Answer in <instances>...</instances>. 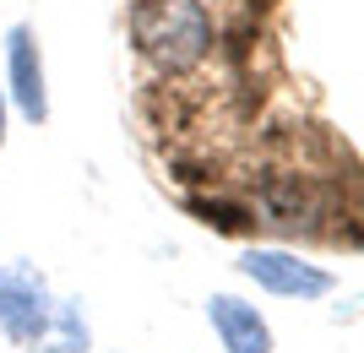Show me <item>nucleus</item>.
I'll return each instance as SVG.
<instances>
[{"mask_svg": "<svg viewBox=\"0 0 364 353\" xmlns=\"http://www.w3.org/2000/svg\"><path fill=\"white\" fill-rule=\"evenodd\" d=\"M0 147H6V92H0Z\"/></svg>", "mask_w": 364, "mask_h": 353, "instance_id": "6e6552de", "label": "nucleus"}, {"mask_svg": "<svg viewBox=\"0 0 364 353\" xmlns=\"http://www.w3.org/2000/svg\"><path fill=\"white\" fill-rule=\"evenodd\" d=\"M191 212H196L207 229H218V234H240V229H250V212H245V207H228V201L191 196Z\"/></svg>", "mask_w": 364, "mask_h": 353, "instance_id": "0eeeda50", "label": "nucleus"}, {"mask_svg": "<svg viewBox=\"0 0 364 353\" xmlns=\"http://www.w3.org/2000/svg\"><path fill=\"white\" fill-rule=\"evenodd\" d=\"M240 277L245 283H256L261 293H272V299H326L337 288V277L326 266L304 261L299 250H283V245H250L240 256Z\"/></svg>", "mask_w": 364, "mask_h": 353, "instance_id": "7ed1b4c3", "label": "nucleus"}, {"mask_svg": "<svg viewBox=\"0 0 364 353\" xmlns=\"http://www.w3.org/2000/svg\"><path fill=\"white\" fill-rule=\"evenodd\" d=\"M131 33H136V49L164 77H185L213 55V16L201 0H141Z\"/></svg>", "mask_w": 364, "mask_h": 353, "instance_id": "f257e3e1", "label": "nucleus"}, {"mask_svg": "<svg viewBox=\"0 0 364 353\" xmlns=\"http://www.w3.org/2000/svg\"><path fill=\"white\" fill-rule=\"evenodd\" d=\"M33 348L38 353H87L92 332H87V315H82V299H55V315H49L44 337Z\"/></svg>", "mask_w": 364, "mask_h": 353, "instance_id": "423d86ee", "label": "nucleus"}, {"mask_svg": "<svg viewBox=\"0 0 364 353\" xmlns=\"http://www.w3.org/2000/svg\"><path fill=\"white\" fill-rule=\"evenodd\" d=\"M207 326L223 342V353H272L277 348L267 315L250 299H240V293H213L207 299Z\"/></svg>", "mask_w": 364, "mask_h": 353, "instance_id": "39448f33", "label": "nucleus"}, {"mask_svg": "<svg viewBox=\"0 0 364 353\" xmlns=\"http://www.w3.org/2000/svg\"><path fill=\"white\" fill-rule=\"evenodd\" d=\"M6 92H11L16 114L28 125L49 120V77H44V49H38V33L28 22H16L6 33Z\"/></svg>", "mask_w": 364, "mask_h": 353, "instance_id": "20e7f679", "label": "nucleus"}, {"mask_svg": "<svg viewBox=\"0 0 364 353\" xmlns=\"http://www.w3.org/2000/svg\"><path fill=\"white\" fill-rule=\"evenodd\" d=\"M49 315H55V293H49V277L38 261L16 256V261L0 266V332L22 348L44 337Z\"/></svg>", "mask_w": 364, "mask_h": 353, "instance_id": "f03ea898", "label": "nucleus"}]
</instances>
